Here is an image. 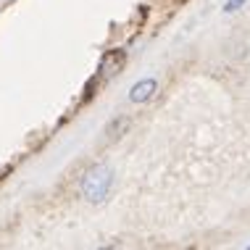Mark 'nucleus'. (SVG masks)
Listing matches in <instances>:
<instances>
[{
	"label": "nucleus",
	"instance_id": "nucleus-2",
	"mask_svg": "<svg viewBox=\"0 0 250 250\" xmlns=\"http://www.w3.org/2000/svg\"><path fill=\"white\" fill-rule=\"evenodd\" d=\"M126 63V50L121 48H111L100 56V63H98V79H111L113 74H119Z\"/></svg>",
	"mask_w": 250,
	"mask_h": 250
},
{
	"label": "nucleus",
	"instance_id": "nucleus-5",
	"mask_svg": "<svg viewBox=\"0 0 250 250\" xmlns=\"http://www.w3.org/2000/svg\"><path fill=\"white\" fill-rule=\"evenodd\" d=\"M98 250H119L116 245H103V248H98Z\"/></svg>",
	"mask_w": 250,
	"mask_h": 250
},
{
	"label": "nucleus",
	"instance_id": "nucleus-4",
	"mask_svg": "<svg viewBox=\"0 0 250 250\" xmlns=\"http://www.w3.org/2000/svg\"><path fill=\"white\" fill-rule=\"evenodd\" d=\"M126 126H129V116H116L111 124L105 126V137H108V140H116L119 134L126 132Z\"/></svg>",
	"mask_w": 250,
	"mask_h": 250
},
{
	"label": "nucleus",
	"instance_id": "nucleus-3",
	"mask_svg": "<svg viewBox=\"0 0 250 250\" xmlns=\"http://www.w3.org/2000/svg\"><path fill=\"white\" fill-rule=\"evenodd\" d=\"M155 90H158V82H155L153 77L140 79V82H134V84H132L129 100H132V103H147V100L155 95Z\"/></svg>",
	"mask_w": 250,
	"mask_h": 250
},
{
	"label": "nucleus",
	"instance_id": "nucleus-1",
	"mask_svg": "<svg viewBox=\"0 0 250 250\" xmlns=\"http://www.w3.org/2000/svg\"><path fill=\"white\" fill-rule=\"evenodd\" d=\"M113 182H116V174L108 164H95L90 171L82 177V198L90 203V206H103V203L111 198L113 192Z\"/></svg>",
	"mask_w": 250,
	"mask_h": 250
}]
</instances>
